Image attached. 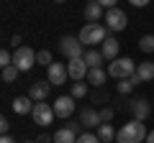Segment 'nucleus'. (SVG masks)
<instances>
[{
    "label": "nucleus",
    "mask_w": 154,
    "mask_h": 143,
    "mask_svg": "<svg viewBox=\"0 0 154 143\" xmlns=\"http://www.w3.org/2000/svg\"><path fill=\"white\" fill-rule=\"evenodd\" d=\"M146 125L141 120H131L126 125L118 128V136H116V143H146Z\"/></svg>",
    "instance_id": "1"
},
{
    "label": "nucleus",
    "mask_w": 154,
    "mask_h": 143,
    "mask_svg": "<svg viewBox=\"0 0 154 143\" xmlns=\"http://www.w3.org/2000/svg\"><path fill=\"white\" fill-rule=\"evenodd\" d=\"M77 39L82 41V46H88V49H95L98 44H100V46L105 44V39H108V28H105L103 23H85Z\"/></svg>",
    "instance_id": "2"
},
{
    "label": "nucleus",
    "mask_w": 154,
    "mask_h": 143,
    "mask_svg": "<svg viewBox=\"0 0 154 143\" xmlns=\"http://www.w3.org/2000/svg\"><path fill=\"white\" fill-rule=\"evenodd\" d=\"M136 74V64H134V59H128V56H118L116 61H110V66H108V77H113V79H128V77H134Z\"/></svg>",
    "instance_id": "3"
},
{
    "label": "nucleus",
    "mask_w": 154,
    "mask_h": 143,
    "mask_svg": "<svg viewBox=\"0 0 154 143\" xmlns=\"http://www.w3.org/2000/svg\"><path fill=\"white\" fill-rule=\"evenodd\" d=\"M59 54L62 56H67V59H82L85 56V46H82V41L77 39V36H62L59 39Z\"/></svg>",
    "instance_id": "4"
},
{
    "label": "nucleus",
    "mask_w": 154,
    "mask_h": 143,
    "mask_svg": "<svg viewBox=\"0 0 154 143\" xmlns=\"http://www.w3.org/2000/svg\"><path fill=\"white\" fill-rule=\"evenodd\" d=\"M31 118H33V123H36V125L46 128V125H51V123H54L57 112H54V107H51L49 102H36V107H33Z\"/></svg>",
    "instance_id": "5"
},
{
    "label": "nucleus",
    "mask_w": 154,
    "mask_h": 143,
    "mask_svg": "<svg viewBox=\"0 0 154 143\" xmlns=\"http://www.w3.org/2000/svg\"><path fill=\"white\" fill-rule=\"evenodd\" d=\"M105 28L108 31H113V33H118V31H123V28L128 26V16L121 10V8H113V10H105Z\"/></svg>",
    "instance_id": "6"
},
{
    "label": "nucleus",
    "mask_w": 154,
    "mask_h": 143,
    "mask_svg": "<svg viewBox=\"0 0 154 143\" xmlns=\"http://www.w3.org/2000/svg\"><path fill=\"white\" fill-rule=\"evenodd\" d=\"M13 64L18 66V72H28V69H33V64H36V51L28 49V46L16 49V54H13Z\"/></svg>",
    "instance_id": "7"
},
{
    "label": "nucleus",
    "mask_w": 154,
    "mask_h": 143,
    "mask_svg": "<svg viewBox=\"0 0 154 143\" xmlns=\"http://www.w3.org/2000/svg\"><path fill=\"white\" fill-rule=\"evenodd\" d=\"M67 77H69V72H67V66L59 64V61H54V64L46 69V82L49 84H57V87H59V84L67 82Z\"/></svg>",
    "instance_id": "8"
},
{
    "label": "nucleus",
    "mask_w": 154,
    "mask_h": 143,
    "mask_svg": "<svg viewBox=\"0 0 154 143\" xmlns=\"http://www.w3.org/2000/svg\"><path fill=\"white\" fill-rule=\"evenodd\" d=\"M51 107H54L57 118H72V112H75V97L72 95H62V97H57V102Z\"/></svg>",
    "instance_id": "9"
},
{
    "label": "nucleus",
    "mask_w": 154,
    "mask_h": 143,
    "mask_svg": "<svg viewBox=\"0 0 154 143\" xmlns=\"http://www.w3.org/2000/svg\"><path fill=\"white\" fill-rule=\"evenodd\" d=\"M67 72H69V79H75V82H82V79H88L90 66L85 64V59H72L69 64H67Z\"/></svg>",
    "instance_id": "10"
},
{
    "label": "nucleus",
    "mask_w": 154,
    "mask_h": 143,
    "mask_svg": "<svg viewBox=\"0 0 154 143\" xmlns=\"http://www.w3.org/2000/svg\"><path fill=\"white\" fill-rule=\"evenodd\" d=\"M131 112H134V120H146L149 118V112H152V105H149V100L146 97H139V100H131Z\"/></svg>",
    "instance_id": "11"
},
{
    "label": "nucleus",
    "mask_w": 154,
    "mask_h": 143,
    "mask_svg": "<svg viewBox=\"0 0 154 143\" xmlns=\"http://www.w3.org/2000/svg\"><path fill=\"white\" fill-rule=\"evenodd\" d=\"M105 18V8L100 5V0H90L88 5H85V21L88 23H98Z\"/></svg>",
    "instance_id": "12"
},
{
    "label": "nucleus",
    "mask_w": 154,
    "mask_h": 143,
    "mask_svg": "<svg viewBox=\"0 0 154 143\" xmlns=\"http://www.w3.org/2000/svg\"><path fill=\"white\" fill-rule=\"evenodd\" d=\"M80 123H82V128H100L103 123H100V112L93 110V107H82L80 110Z\"/></svg>",
    "instance_id": "13"
},
{
    "label": "nucleus",
    "mask_w": 154,
    "mask_h": 143,
    "mask_svg": "<svg viewBox=\"0 0 154 143\" xmlns=\"http://www.w3.org/2000/svg\"><path fill=\"white\" fill-rule=\"evenodd\" d=\"M49 92H51V84L49 82H33L31 89H28V97H31L33 102H44V100L49 97Z\"/></svg>",
    "instance_id": "14"
},
{
    "label": "nucleus",
    "mask_w": 154,
    "mask_h": 143,
    "mask_svg": "<svg viewBox=\"0 0 154 143\" xmlns=\"http://www.w3.org/2000/svg\"><path fill=\"white\" fill-rule=\"evenodd\" d=\"M33 107H36V102H33L28 95H21V97L13 100V110H16V115H31Z\"/></svg>",
    "instance_id": "15"
},
{
    "label": "nucleus",
    "mask_w": 154,
    "mask_h": 143,
    "mask_svg": "<svg viewBox=\"0 0 154 143\" xmlns=\"http://www.w3.org/2000/svg\"><path fill=\"white\" fill-rule=\"evenodd\" d=\"M118 49H121V44H118V39H116V36H108V39H105V44L100 46L103 56H105V59H110V61L118 59Z\"/></svg>",
    "instance_id": "16"
},
{
    "label": "nucleus",
    "mask_w": 154,
    "mask_h": 143,
    "mask_svg": "<svg viewBox=\"0 0 154 143\" xmlns=\"http://www.w3.org/2000/svg\"><path fill=\"white\" fill-rule=\"evenodd\" d=\"M82 59H85V64H88L90 69H100V64H103L105 56H103V51H98V49H88Z\"/></svg>",
    "instance_id": "17"
},
{
    "label": "nucleus",
    "mask_w": 154,
    "mask_h": 143,
    "mask_svg": "<svg viewBox=\"0 0 154 143\" xmlns=\"http://www.w3.org/2000/svg\"><path fill=\"white\" fill-rule=\"evenodd\" d=\"M136 77L141 79V82H152L154 79V61H141V64L136 66Z\"/></svg>",
    "instance_id": "18"
},
{
    "label": "nucleus",
    "mask_w": 154,
    "mask_h": 143,
    "mask_svg": "<svg viewBox=\"0 0 154 143\" xmlns=\"http://www.w3.org/2000/svg\"><path fill=\"white\" fill-rule=\"evenodd\" d=\"M95 136L100 138V143H113L118 133H116V128L110 125V123H105V125H100V128H98V133H95Z\"/></svg>",
    "instance_id": "19"
},
{
    "label": "nucleus",
    "mask_w": 154,
    "mask_h": 143,
    "mask_svg": "<svg viewBox=\"0 0 154 143\" xmlns=\"http://www.w3.org/2000/svg\"><path fill=\"white\" fill-rule=\"evenodd\" d=\"M105 79H108V72H105L103 66H100V69H90V72H88V82L95 84V87H103Z\"/></svg>",
    "instance_id": "20"
},
{
    "label": "nucleus",
    "mask_w": 154,
    "mask_h": 143,
    "mask_svg": "<svg viewBox=\"0 0 154 143\" xmlns=\"http://www.w3.org/2000/svg\"><path fill=\"white\" fill-rule=\"evenodd\" d=\"M77 138L80 136H75L69 128H59V130L54 133V143H77Z\"/></svg>",
    "instance_id": "21"
},
{
    "label": "nucleus",
    "mask_w": 154,
    "mask_h": 143,
    "mask_svg": "<svg viewBox=\"0 0 154 143\" xmlns=\"http://www.w3.org/2000/svg\"><path fill=\"white\" fill-rule=\"evenodd\" d=\"M139 49H141L144 54H154V33H146V36L139 39Z\"/></svg>",
    "instance_id": "22"
},
{
    "label": "nucleus",
    "mask_w": 154,
    "mask_h": 143,
    "mask_svg": "<svg viewBox=\"0 0 154 143\" xmlns=\"http://www.w3.org/2000/svg\"><path fill=\"white\" fill-rule=\"evenodd\" d=\"M36 64H41V66H46L49 69L54 61H51V51H46V49H41V51H36Z\"/></svg>",
    "instance_id": "23"
},
{
    "label": "nucleus",
    "mask_w": 154,
    "mask_h": 143,
    "mask_svg": "<svg viewBox=\"0 0 154 143\" xmlns=\"http://www.w3.org/2000/svg\"><path fill=\"white\" fill-rule=\"evenodd\" d=\"M72 97L75 100H80V97H85V95H88V84L85 82H72Z\"/></svg>",
    "instance_id": "24"
},
{
    "label": "nucleus",
    "mask_w": 154,
    "mask_h": 143,
    "mask_svg": "<svg viewBox=\"0 0 154 143\" xmlns=\"http://www.w3.org/2000/svg\"><path fill=\"white\" fill-rule=\"evenodd\" d=\"M18 74H21V72H18L16 64H13V66H5V69H3V82H16Z\"/></svg>",
    "instance_id": "25"
},
{
    "label": "nucleus",
    "mask_w": 154,
    "mask_h": 143,
    "mask_svg": "<svg viewBox=\"0 0 154 143\" xmlns=\"http://www.w3.org/2000/svg\"><path fill=\"white\" fill-rule=\"evenodd\" d=\"M134 92V82L131 79H121L118 82V95H131Z\"/></svg>",
    "instance_id": "26"
},
{
    "label": "nucleus",
    "mask_w": 154,
    "mask_h": 143,
    "mask_svg": "<svg viewBox=\"0 0 154 143\" xmlns=\"http://www.w3.org/2000/svg\"><path fill=\"white\" fill-rule=\"evenodd\" d=\"M77 143H100V138L95 136V133H80Z\"/></svg>",
    "instance_id": "27"
},
{
    "label": "nucleus",
    "mask_w": 154,
    "mask_h": 143,
    "mask_svg": "<svg viewBox=\"0 0 154 143\" xmlns=\"http://www.w3.org/2000/svg\"><path fill=\"white\" fill-rule=\"evenodd\" d=\"M0 66L5 69V66H13V54L11 51H0Z\"/></svg>",
    "instance_id": "28"
},
{
    "label": "nucleus",
    "mask_w": 154,
    "mask_h": 143,
    "mask_svg": "<svg viewBox=\"0 0 154 143\" xmlns=\"http://www.w3.org/2000/svg\"><path fill=\"white\" fill-rule=\"evenodd\" d=\"M110 120H113V107H103V110H100V123L105 125V123H110Z\"/></svg>",
    "instance_id": "29"
},
{
    "label": "nucleus",
    "mask_w": 154,
    "mask_h": 143,
    "mask_svg": "<svg viewBox=\"0 0 154 143\" xmlns=\"http://www.w3.org/2000/svg\"><path fill=\"white\" fill-rule=\"evenodd\" d=\"M8 130H11V123H8V118H0V133H3V136H8Z\"/></svg>",
    "instance_id": "30"
},
{
    "label": "nucleus",
    "mask_w": 154,
    "mask_h": 143,
    "mask_svg": "<svg viewBox=\"0 0 154 143\" xmlns=\"http://www.w3.org/2000/svg\"><path fill=\"white\" fill-rule=\"evenodd\" d=\"M36 143H54V136H49V133H41V136L36 138Z\"/></svg>",
    "instance_id": "31"
},
{
    "label": "nucleus",
    "mask_w": 154,
    "mask_h": 143,
    "mask_svg": "<svg viewBox=\"0 0 154 143\" xmlns=\"http://www.w3.org/2000/svg\"><path fill=\"white\" fill-rule=\"evenodd\" d=\"M67 128H69V130H72V133H75V136H77V133H80V128H82V123H69V125H67Z\"/></svg>",
    "instance_id": "32"
},
{
    "label": "nucleus",
    "mask_w": 154,
    "mask_h": 143,
    "mask_svg": "<svg viewBox=\"0 0 154 143\" xmlns=\"http://www.w3.org/2000/svg\"><path fill=\"white\" fill-rule=\"evenodd\" d=\"M21 41H23V39H21V36H18V33H16V36H13V39H11V44L16 46V49H21Z\"/></svg>",
    "instance_id": "33"
},
{
    "label": "nucleus",
    "mask_w": 154,
    "mask_h": 143,
    "mask_svg": "<svg viewBox=\"0 0 154 143\" xmlns=\"http://www.w3.org/2000/svg\"><path fill=\"white\" fill-rule=\"evenodd\" d=\"M146 3H149V0H131V5H136V8H144Z\"/></svg>",
    "instance_id": "34"
},
{
    "label": "nucleus",
    "mask_w": 154,
    "mask_h": 143,
    "mask_svg": "<svg viewBox=\"0 0 154 143\" xmlns=\"http://www.w3.org/2000/svg\"><path fill=\"white\" fill-rule=\"evenodd\" d=\"M0 143H16V138H13V136H3V138H0Z\"/></svg>",
    "instance_id": "35"
},
{
    "label": "nucleus",
    "mask_w": 154,
    "mask_h": 143,
    "mask_svg": "<svg viewBox=\"0 0 154 143\" xmlns=\"http://www.w3.org/2000/svg\"><path fill=\"white\" fill-rule=\"evenodd\" d=\"M146 143H154V130H149V136H146Z\"/></svg>",
    "instance_id": "36"
},
{
    "label": "nucleus",
    "mask_w": 154,
    "mask_h": 143,
    "mask_svg": "<svg viewBox=\"0 0 154 143\" xmlns=\"http://www.w3.org/2000/svg\"><path fill=\"white\" fill-rule=\"evenodd\" d=\"M23 143H36V141H23Z\"/></svg>",
    "instance_id": "37"
}]
</instances>
